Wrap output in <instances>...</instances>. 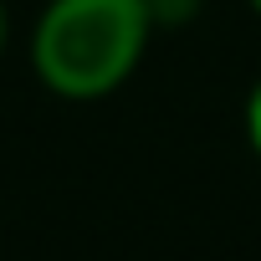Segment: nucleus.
Listing matches in <instances>:
<instances>
[{"instance_id": "obj_1", "label": "nucleus", "mask_w": 261, "mask_h": 261, "mask_svg": "<svg viewBox=\"0 0 261 261\" xmlns=\"http://www.w3.org/2000/svg\"><path fill=\"white\" fill-rule=\"evenodd\" d=\"M144 0H46L31 26V72L62 102H102L144 67Z\"/></svg>"}, {"instance_id": "obj_2", "label": "nucleus", "mask_w": 261, "mask_h": 261, "mask_svg": "<svg viewBox=\"0 0 261 261\" xmlns=\"http://www.w3.org/2000/svg\"><path fill=\"white\" fill-rule=\"evenodd\" d=\"M144 6H149L154 31H179V26H190L205 11V0H144Z\"/></svg>"}, {"instance_id": "obj_3", "label": "nucleus", "mask_w": 261, "mask_h": 261, "mask_svg": "<svg viewBox=\"0 0 261 261\" xmlns=\"http://www.w3.org/2000/svg\"><path fill=\"white\" fill-rule=\"evenodd\" d=\"M241 123H246V144H251V154L261 159V82L246 92V113H241Z\"/></svg>"}, {"instance_id": "obj_4", "label": "nucleus", "mask_w": 261, "mask_h": 261, "mask_svg": "<svg viewBox=\"0 0 261 261\" xmlns=\"http://www.w3.org/2000/svg\"><path fill=\"white\" fill-rule=\"evenodd\" d=\"M6 46H11V6L0 0V57H6Z\"/></svg>"}, {"instance_id": "obj_5", "label": "nucleus", "mask_w": 261, "mask_h": 261, "mask_svg": "<svg viewBox=\"0 0 261 261\" xmlns=\"http://www.w3.org/2000/svg\"><path fill=\"white\" fill-rule=\"evenodd\" d=\"M246 6H251V16H256V21H261V0H246Z\"/></svg>"}]
</instances>
